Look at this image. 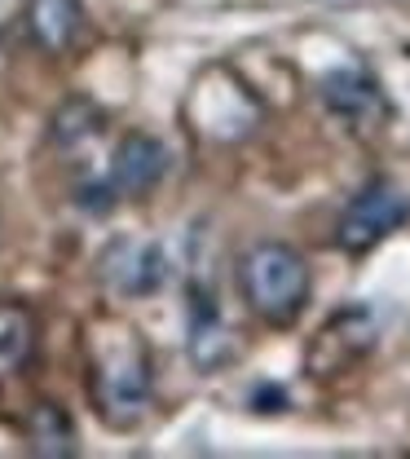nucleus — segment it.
I'll use <instances>...</instances> for the list:
<instances>
[{
	"label": "nucleus",
	"mask_w": 410,
	"mask_h": 459,
	"mask_svg": "<svg viewBox=\"0 0 410 459\" xmlns=\"http://www.w3.org/2000/svg\"><path fill=\"white\" fill-rule=\"evenodd\" d=\"M150 389H155V371L141 332L115 318L98 323L89 341V394L98 415L111 429H132L150 406Z\"/></svg>",
	"instance_id": "obj_1"
},
{
	"label": "nucleus",
	"mask_w": 410,
	"mask_h": 459,
	"mask_svg": "<svg viewBox=\"0 0 410 459\" xmlns=\"http://www.w3.org/2000/svg\"><path fill=\"white\" fill-rule=\"evenodd\" d=\"M238 291L247 300V309L269 323V327H292L295 318L304 314L309 305V291H313V279H309V265L304 256L295 252L292 243H256L243 252L238 261Z\"/></svg>",
	"instance_id": "obj_2"
},
{
	"label": "nucleus",
	"mask_w": 410,
	"mask_h": 459,
	"mask_svg": "<svg viewBox=\"0 0 410 459\" xmlns=\"http://www.w3.org/2000/svg\"><path fill=\"white\" fill-rule=\"evenodd\" d=\"M375 341H380V323H375V314L366 305L336 309L318 327V336L309 341V349H304V371L313 380H336V376L353 371L375 349Z\"/></svg>",
	"instance_id": "obj_3"
},
{
	"label": "nucleus",
	"mask_w": 410,
	"mask_h": 459,
	"mask_svg": "<svg viewBox=\"0 0 410 459\" xmlns=\"http://www.w3.org/2000/svg\"><path fill=\"white\" fill-rule=\"evenodd\" d=\"M402 221H406V195L393 181H371L362 195H353V204L345 208L336 243L349 256H362V252L380 247Z\"/></svg>",
	"instance_id": "obj_4"
},
{
	"label": "nucleus",
	"mask_w": 410,
	"mask_h": 459,
	"mask_svg": "<svg viewBox=\"0 0 410 459\" xmlns=\"http://www.w3.org/2000/svg\"><path fill=\"white\" fill-rule=\"evenodd\" d=\"M98 274H102V283L111 287L115 296H124V300L150 296V291H159L164 279H168V256H164V247L150 243V238H115V243L102 252Z\"/></svg>",
	"instance_id": "obj_5"
},
{
	"label": "nucleus",
	"mask_w": 410,
	"mask_h": 459,
	"mask_svg": "<svg viewBox=\"0 0 410 459\" xmlns=\"http://www.w3.org/2000/svg\"><path fill=\"white\" fill-rule=\"evenodd\" d=\"M322 102H327V111L340 115L353 128H375L389 115L380 80L371 71H362V66H336V71H327L322 75Z\"/></svg>",
	"instance_id": "obj_6"
},
{
	"label": "nucleus",
	"mask_w": 410,
	"mask_h": 459,
	"mask_svg": "<svg viewBox=\"0 0 410 459\" xmlns=\"http://www.w3.org/2000/svg\"><path fill=\"white\" fill-rule=\"evenodd\" d=\"M168 172V146L150 133H124L115 146V160H111V186L115 195H150Z\"/></svg>",
	"instance_id": "obj_7"
},
{
	"label": "nucleus",
	"mask_w": 410,
	"mask_h": 459,
	"mask_svg": "<svg viewBox=\"0 0 410 459\" xmlns=\"http://www.w3.org/2000/svg\"><path fill=\"white\" fill-rule=\"evenodd\" d=\"M27 31L45 54H66L84 31L80 0H27Z\"/></svg>",
	"instance_id": "obj_8"
},
{
	"label": "nucleus",
	"mask_w": 410,
	"mask_h": 459,
	"mask_svg": "<svg viewBox=\"0 0 410 459\" xmlns=\"http://www.w3.org/2000/svg\"><path fill=\"white\" fill-rule=\"evenodd\" d=\"M190 358L203 371L235 358V336H230V327L221 323V314L208 296H194V309H190Z\"/></svg>",
	"instance_id": "obj_9"
},
{
	"label": "nucleus",
	"mask_w": 410,
	"mask_h": 459,
	"mask_svg": "<svg viewBox=\"0 0 410 459\" xmlns=\"http://www.w3.org/2000/svg\"><path fill=\"white\" fill-rule=\"evenodd\" d=\"M27 442L36 455H75V424L58 402H36L27 415Z\"/></svg>",
	"instance_id": "obj_10"
},
{
	"label": "nucleus",
	"mask_w": 410,
	"mask_h": 459,
	"mask_svg": "<svg viewBox=\"0 0 410 459\" xmlns=\"http://www.w3.org/2000/svg\"><path fill=\"white\" fill-rule=\"evenodd\" d=\"M31 314L18 305H0V376L18 371L31 353Z\"/></svg>",
	"instance_id": "obj_11"
},
{
	"label": "nucleus",
	"mask_w": 410,
	"mask_h": 459,
	"mask_svg": "<svg viewBox=\"0 0 410 459\" xmlns=\"http://www.w3.org/2000/svg\"><path fill=\"white\" fill-rule=\"evenodd\" d=\"M102 128V111L89 98H71L66 107H58L54 115V142L58 146H80L84 137H93Z\"/></svg>",
	"instance_id": "obj_12"
}]
</instances>
